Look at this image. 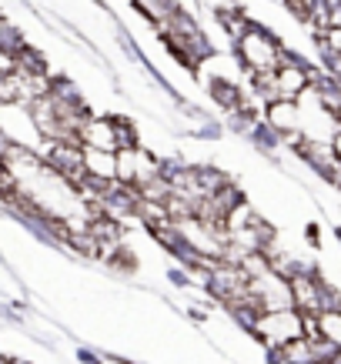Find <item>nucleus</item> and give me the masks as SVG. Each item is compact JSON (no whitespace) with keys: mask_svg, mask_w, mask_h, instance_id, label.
Masks as SVG:
<instances>
[{"mask_svg":"<svg viewBox=\"0 0 341 364\" xmlns=\"http://www.w3.org/2000/svg\"><path fill=\"white\" fill-rule=\"evenodd\" d=\"M214 17H218L221 31L228 33L231 41H238V37H241V33L254 23L251 17H248V11H244V7H218V14H214Z\"/></svg>","mask_w":341,"mask_h":364,"instance_id":"nucleus-8","label":"nucleus"},{"mask_svg":"<svg viewBox=\"0 0 341 364\" xmlns=\"http://www.w3.org/2000/svg\"><path fill=\"white\" fill-rule=\"evenodd\" d=\"M84 171L94 181H117V154L114 151H98V147H84Z\"/></svg>","mask_w":341,"mask_h":364,"instance_id":"nucleus-6","label":"nucleus"},{"mask_svg":"<svg viewBox=\"0 0 341 364\" xmlns=\"http://www.w3.org/2000/svg\"><path fill=\"white\" fill-rule=\"evenodd\" d=\"M325 364H341V348H335V354H331Z\"/></svg>","mask_w":341,"mask_h":364,"instance_id":"nucleus-13","label":"nucleus"},{"mask_svg":"<svg viewBox=\"0 0 341 364\" xmlns=\"http://www.w3.org/2000/svg\"><path fill=\"white\" fill-rule=\"evenodd\" d=\"M328 147H331V154L338 157L341 161V127H335V131H331V137H328Z\"/></svg>","mask_w":341,"mask_h":364,"instance_id":"nucleus-11","label":"nucleus"},{"mask_svg":"<svg viewBox=\"0 0 341 364\" xmlns=\"http://www.w3.org/2000/svg\"><path fill=\"white\" fill-rule=\"evenodd\" d=\"M80 144L84 147H98V151H114L117 154V117L107 114H90L80 124Z\"/></svg>","mask_w":341,"mask_h":364,"instance_id":"nucleus-4","label":"nucleus"},{"mask_svg":"<svg viewBox=\"0 0 341 364\" xmlns=\"http://www.w3.org/2000/svg\"><path fill=\"white\" fill-rule=\"evenodd\" d=\"M261 121L271 127V131L281 134V141H285L288 134H298L301 131V104L298 100H271V104H264L261 111Z\"/></svg>","mask_w":341,"mask_h":364,"instance_id":"nucleus-5","label":"nucleus"},{"mask_svg":"<svg viewBox=\"0 0 341 364\" xmlns=\"http://www.w3.org/2000/svg\"><path fill=\"white\" fill-rule=\"evenodd\" d=\"M14 70H21V74H51V64H47V57L37 50V47H23L21 54H17V67Z\"/></svg>","mask_w":341,"mask_h":364,"instance_id":"nucleus-9","label":"nucleus"},{"mask_svg":"<svg viewBox=\"0 0 341 364\" xmlns=\"http://www.w3.org/2000/svg\"><path fill=\"white\" fill-rule=\"evenodd\" d=\"M335 234H338V241H341V228H335Z\"/></svg>","mask_w":341,"mask_h":364,"instance_id":"nucleus-14","label":"nucleus"},{"mask_svg":"<svg viewBox=\"0 0 341 364\" xmlns=\"http://www.w3.org/2000/svg\"><path fill=\"white\" fill-rule=\"evenodd\" d=\"M288 287H291V304H295L301 314H321L325 308V291H328V281L311 271V267H301L288 277Z\"/></svg>","mask_w":341,"mask_h":364,"instance_id":"nucleus-3","label":"nucleus"},{"mask_svg":"<svg viewBox=\"0 0 341 364\" xmlns=\"http://www.w3.org/2000/svg\"><path fill=\"white\" fill-rule=\"evenodd\" d=\"M248 331H251L268 351H278V348H285L288 341H295V338L305 334V314L298 308L261 311V314L248 324Z\"/></svg>","mask_w":341,"mask_h":364,"instance_id":"nucleus-2","label":"nucleus"},{"mask_svg":"<svg viewBox=\"0 0 341 364\" xmlns=\"http://www.w3.org/2000/svg\"><path fill=\"white\" fill-rule=\"evenodd\" d=\"M328 27H341V0H338V4H331V11H328Z\"/></svg>","mask_w":341,"mask_h":364,"instance_id":"nucleus-12","label":"nucleus"},{"mask_svg":"<svg viewBox=\"0 0 341 364\" xmlns=\"http://www.w3.org/2000/svg\"><path fill=\"white\" fill-rule=\"evenodd\" d=\"M208 90H211V100L218 104V107H224V111L231 114V111H238L244 104V94H241V87L234 84V80H228V77H211V84H208Z\"/></svg>","mask_w":341,"mask_h":364,"instance_id":"nucleus-7","label":"nucleus"},{"mask_svg":"<svg viewBox=\"0 0 341 364\" xmlns=\"http://www.w3.org/2000/svg\"><path fill=\"white\" fill-rule=\"evenodd\" d=\"M281 50L285 44L278 41L275 33L261 27V23L254 21L248 31L234 41V54H238V64L254 74V70H278V60H281Z\"/></svg>","mask_w":341,"mask_h":364,"instance_id":"nucleus-1","label":"nucleus"},{"mask_svg":"<svg viewBox=\"0 0 341 364\" xmlns=\"http://www.w3.org/2000/svg\"><path fill=\"white\" fill-rule=\"evenodd\" d=\"M318 334L335 348H341V308L338 311H321L318 314Z\"/></svg>","mask_w":341,"mask_h":364,"instance_id":"nucleus-10","label":"nucleus"}]
</instances>
